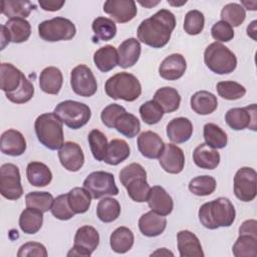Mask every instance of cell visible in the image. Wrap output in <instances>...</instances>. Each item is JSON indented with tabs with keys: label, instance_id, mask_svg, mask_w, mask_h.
Segmentation results:
<instances>
[{
	"label": "cell",
	"instance_id": "1",
	"mask_svg": "<svg viewBox=\"0 0 257 257\" xmlns=\"http://www.w3.org/2000/svg\"><path fill=\"white\" fill-rule=\"evenodd\" d=\"M175 26V15L167 9H161L141 22L137 30L138 39L153 48H162L170 41Z\"/></svg>",
	"mask_w": 257,
	"mask_h": 257
},
{
	"label": "cell",
	"instance_id": "2",
	"mask_svg": "<svg viewBox=\"0 0 257 257\" xmlns=\"http://www.w3.org/2000/svg\"><path fill=\"white\" fill-rule=\"evenodd\" d=\"M201 224L210 230L219 227H230L236 217V211L228 198L219 197L203 204L198 212Z\"/></svg>",
	"mask_w": 257,
	"mask_h": 257
},
{
	"label": "cell",
	"instance_id": "3",
	"mask_svg": "<svg viewBox=\"0 0 257 257\" xmlns=\"http://www.w3.org/2000/svg\"><path fill=\"white\" fill-rule=\"evenodd\" d=\"M119 181L133 201L147 202L151 187L147 182V172L141 164L132 163L125 166L119 172Z\"/></svg>",
	"mask_w": 257,
	"mask_h": 257
},
{
	"label": "cell",
	"instance_id": "4",
	"mask_svg": "<svg viewBox=\"0 0 257 257\" xmlns=\"http://www.w3.org/2000/svg\"><path fill=\"white\" fill-rule=\"evenodd\" d=\"M62 123L59 117L53 112L40 114L34 122L37 140L49 150H59L64 144Z\"/></svg>",
	"mask_w": 257,
	"mask_h": 257
},
{
	"label": "cell",
	"instance_id": "5",
	"mask_svg": "<svg viewBox=\"0 0 257 257\" xmlns=\"http://www.w3.org/2000/svg\"><path fill=\"white\" fill-rule=\"evenodd\" d=\"M104 90L107 96L112 99L135 101L142 93V85L134 74L118 72L106 80Z\"/></svg>",
	"mask_w": 257,
	"mask_h": 257
},
{
	"label": "cell",
	"instance_id": "6",
	"mask_svg": "<svg viewBox=\"0 0 257 257\" xmlns=\"http://www.w3.org/2000/svg\"><path fill=\"white\" fill-rule=\"evenodd\" d=\"M206 66L216 74H229L237 67L236 55L220 42H213L204 52Z\"/></svg>",
	"mask_w": 257,
	"mask_h": 257
},
{
	"label": "cell",
	"instance_id": "7",
	"mask_svg": "<svg viewBox=\"0 0 257 257\" xmlns=\"http://www.w3.org/2000/svg\"><path fill=\"white\" fill-rule=\"evenodd\" d=\"M53 113L66 126L72 130H78L84 126L91 116V110L87 104L70 99L59 102L55 106Z\"/></svg>",
	"mask_w": 257,
	"mask_h": 257
},
{
	"label": "cell",
	"instance_id": "8",
	"mask_svg": "<svg viewBox=\"0 0 257 257\" xmlns=\"http://www.w3.org/2000/svg\"><path fill=\"white\" fill-rule=\"evenodd\" d=\"M38 34L41 39L48 42L70 40L75 36L76 28L69 19L54 17L39 23Z\"/></svg>",
	"mask_w": 257,
	"mask_h": 257
},
{
	"label": "cell",
	"instance_id": "9",
	"mask_svg": "<svg viewBox=\"0 0 257 257\" xmlns=\"http://www.w3.org/2000/svg\"><path fill=\"white\" fill-rule=\"evenodd\" d=\"M83 187L90 193L93 199H100L105 196H116L118 194L114 176L104 171L90 173L83 181Z\"/></svg>",
	"mask_w": 257,
	"mask_h": 257
},
{
	"label": "cell",
	"instance_id": "10",
	"mask_svg": "<svg viewBox=\"0 0 257 257\" xmlns=\"http://www.w3.org/2000/svg\"><path fill=\"white\" fill-rule=\"evenodd\" d=\"M0 193L11 201L18 200L23 195L20 172L16 165L7 163L0 168Z\"/></svg>",
	"mask_w": 257,
	"mask_h": 257
},
{
	"label": "cell",
	"instance_id": "11",
	"mask_svg": "<svg viewBox=\"0 0 257 257\" xmlns=\"http://www.w3.org/2000/svg\"><path fill=\"white\" fill-rule=\"evenodd\" d=\"M99 244V234L92 226L84 225L77 229L74 235L72 248L68 251L67 257L81 256L89 257Z\"/></svg>",
	"mask_w": 257,
	"mask_h": 257
},
{
	"label": "cell",
	"instance_id": "12",
	"mask_svg": "<svg viewBox=\"0 0 257 257\" xmlns=\"http://www.w3.org/2000/svg\"><path fill=\"white\" fill-rule=\"evenodd\" d=\"M257 174L253 168L243 167L234 177V194L242 202H251L257 194Z\"/></svg>",
	"mask_w": 257,
	"mask_h": 257
},
{
	"label": "cell",
	"instance_id": "13",
	"mask_svg": "<svg viewBox=\"0 0 257 257\" xmlns=\"http://www.w3.org/2000/svg\"><path fill=\"white\" fill-rule=\"evenodd\" d=\"M70 85L77 95L83 97L92 96L97 90V82L94 74L85 64H79L71 70Z\"/></svg>",
	"mask_w": 257,
	"mask_h": 257
},
{
	"label": "cell",
	"instance_id": "14",
	"mask_svg": "<svg viewBox=\"0 0 257 257\" xmlns=\"http://www.w3.org/2000/svg\"><path fill=\"white\" fill-rule=\"evenodd\" d=\"M225 120L234 131H242L245 128L256 131V104L252 103L245 107L230 108L225 114Z\"/></svg>",
	"mask_w": 257,
	"mask_h": 257
},
{
	"label": "cell",
	"instance_id": "15",
	"mask_svg": "<svg viewBox=\"0 0 257 257\" xmlns=\"http://www.w3.org/2000/svg\"><path fill=\"white\" fill-rule=\"evenodd\" d=\"M103 11L117 23L133 20L137 13V5L133 0H107L103 4Z\"/></svg>",
	"mask_w": 257,
	"mask_h": 257
},
{
	"label": "cell",
	"instance_id": "16",
	"mask_svg": "<svg viewBox=\"0 0 257 257\" xmlns=\"http://www.w3.org/2000/svg\"><path fill=\"white\" fill-rule=\"evenodd\" d=\"M61 166L69 172L79 171L84 164V154L80 146L74 142H66L58 151Z\"/></svg>",
	"mask_w": 257,
	"mask_h": 257
},
{
	"label": "cell",
	"instance_id": "17",
	"mask_svg": "<svg viewBox=\"0 0 257 257\" xmlns=\"http://www.w3.org/2000/svg\"><path fill=\"white\" fill-rule=\"evenodd\" d=\"M162 169L169 174H180L185 166V155L181 148L174 144H165L159 157Z\"/></svg>",
	"mask_w": 257,
	"mask_h": 257
},
{
	"label": "cell",
	"instance_id": "18",
	"mask_svg": "<svg viewBox=\"0 0 257 257\" xmlns=\"http://www.w3.org/2000/svg\"><path fill=\"white\" fill-rule=\"evenodd\" d=\"M140 153L147 159H159L163 153L165 143L162 138L155 132H143L137 140Z\"/></svg>",
	"mask_w": 257,
	"mask_h": 257
},
{
	"label": "cell",
	"instance_id": "19",
	"mask_svg": "<svg viewBox=\"0 0 257 257\" xmlns=\"http://www.w3.org/2000/svg\"><path fill=\"white\" fill-rule=\"evenodd\" d=\"M187 68L185 57L180 53L167 56L159 66V74L166 80H177L181 78Z\"/></svg>",
	"mask_w": 257,
	"mask_h": 257
},
{
	"label": "cell",
	"instance_id": "20",
	"mask_svg": "<svg viewBox=\"0 0 257 257\" xmlns=\"http://www.w3.org/2000/svg\"><path fill=\"white\" fill-rule=\"evenodd\" d=\"M147 202L152 211L162 216L170 215L174 208L172 197L161 186H154L151 188Z\"/></svg>",
	"mask_w": 257,
	"mask_h": 257
},
{
	"label": "cell",
	"instance_id": "21",
	"mask_svg": "<svg viewBox=\"0 0 257 257\" xmlns=\"http://www.w3.org/2000/svg\"><path fill=\"white\" fill-rule=\"evenodd\" d=\"M0 149L5 155L19 157L26 151V140L19 131L7 130L1 136Z\"/></svg>",
	"mask_w": 257,
	"mask_h": 257
},
{
	"label": "cell",
	"instance_id": "22",
	"mask_svg": "<svg viewBox=\"0 0 257 257\" xmlns=\"http://www.w3.org/2000/svg\"><path fill=\"white\" fill-rule=\"evenodd\" d=\"M178 250L181 257H204L199 238L189 230H182L177 234Z\"/></svg>",
	"mask_w": 257,
	"mask_h": 257
},
{
	"label": "cell",
	"instance_id": "23",
	"mask_svg": "<svg viewBox=\"0 0 257 257\" xmlns=\"http://www.w3.org/2000/svg\"><path fill=\"white\" fill-rule=\"evenodd\" d=\"M167 227V219L154 211L143 214L139 219V229L144 236L157 237L161 235Z\"/></svg>",
	"mask_w": 257,
	"mask_h": 257
},
{
	"label": "cell",
	"instance_id": "24",
	"mask_svg": "<svg viewBox=\"0 0 257 257\" xmlns=\"http://www.w3.org/2000/svg\"><path fill=\"white\" fill-rule=\"evenodd\" d=\"M169 140L175 144H183L188 142L193 135V124L187 117H175L166 128Z\"/></svg>",
	"mask_w": 257,
	"mask_h": 257
},
{
	"label": "cell",
	"instance_id": "25",
	"mask_svg": "<svg viewBox=\"0 0 257 257\" xmlns=\"http://www.w3.org/2000/svg\"><path fill=\"white\" fill-rule=\"evenodd\" d=\"M142 46L137 38H128L121 42L117 49L118 66L121 68H128L134 66L141 56Z\"/></svg>",
	"mask_w": 257,
	"mask_h": 257
},
{
	"label": "cell",
	"instance_id": "26",
	"mask_svg": "<svg viewBox=\"0 0 257 257\" xmlns=\"http://www.w3.org/2000/svg\"><path fill=\"white\" fill-rule=\"evenodd\" d=\"M24 74L8 62H2L0 65V88L5 92L15 91L22 82Z\"/></svg>",
	"mask_w": 257,
	"mask_h": 257
},
{
	"label": "cell",
	"instance_id": "27",
	"mask_svg": "<svg viewBox=\"0 0 257 257\" xmlns=\"http://www.w3.org/2000/svg\"><path fill=\"white\" fill-rule=\"evenodd\" d=\"M63 76L59 68L55 66L45 67L39 75V87L48 94H57L62 86Z\"/></svg>",
	"mask_w": 257,
	"mask_h": 257
},
{
	"label": "cell",
	"instance_id": "28",
	"mask_svg": "<svg viewBox=\"0 0 257 257\" xmlns=\"http://www.w3.org/2000/svg\"><path fill=\"white\" fill-rule=\"evenodd\" d=\"M220 154L217 150L208 145L200 144L193 152V161L195 165L201 169L214 170L220 163Z\"/></svg>",
	"mask_w": 257,
	"mask_h": 257
},
{
	"label": "cell",
	"instance_id": "29",
	"mask_svg": "<svg viewBox=\"0 0 257 257\" xmlns=\"http://www.w3.org/2000/svg\"><path fill=\"white\" fill-rule=\"evenodd\" d=\"M153 100L160 105L165 113H171L180 107L181 95L176 88L164 86L155 92Z\"/></svg>",
	"mask_w": 257,
	"mask_h": 257
},
{
	"label": "cell",
	"instance_id": "30",
	"mask_svg": "<svg viewBox=\"0 0 257 257\" xmlns=\"http://www.w3.org/2000/svg\"><path fill=\"white\" fill-rule=\"evenodd\" d=\"M191 108L198 114L207 115L211 114L217 109L218 100L217 96L207 90H200L195 92L190 99Z\"/></svg>",
	"mask_w": 257,
	"mask_h": 257
},
{
	"label": "cell",
	"instance_id": "31",
	"mask_svg": "<svg viewBox=\"0 0 257 257\" xmlns=\"http://www.w3.org/2000/svg\"><path fill=\"white\" fill-rule=\"evenodd\" d=\"M26 177L28 182L34 187H46L52 181L50 169L43 163L31 162L26 168Z\"/></svg>",
	"mask_w": 257,
	"mask_h": 257
},
{
	"label": "cell",
	"instance_id": "32",
	"mask_svg": "<svg viewBox=\"0 0 257 257\" xmlns=\"http://www.w3.org/2000/svg\"><path fill=\"white\" fill-rule=\"evenodd\" d=\"M36 8L35 4L27 0H3L1 2V13L12 18H26Z\"/></svg>",
	"mask_w": 257,
	"mask_h": 257
},
{
	"label": "cell",
	"instance_id": "33",
	"mask_svg": "<svg viewBox=\"0 0 257 257\" xmlns=\"http://www.w3.org/2000/svg\"><path fill=\"white\" fill-rule=\"evenodd\" d=\"M135 237L131 229L124 226L116 228L109 237V245L113 252L123 254L130 251L134 245Z\"/></svg>",
	"mask_w": 257,
	"mask_h": 257
},
{
	"label": "cell",
	"instance_id": "34",
	"mask_svg": "<svg viewBox=\"0 0 257 257\" xmlns=\"http://www.w3.org/2000/svg\"><path fill=\"white\" fill-rule=\"evenodd\" d=\"M93 62L101 72H108L118 64L117 50L112 45H105L93 54Z\"/></svg>",
	"mask_w": 257,
	"mask_h": 257
},
{
	"label": "cell",
	"instance_id": "35",
	"mask_svg": "<svg viewBox=\"0 0 257 257\" xmlns=\"http://www.w3.org/2000/svg\"><path fill=\"white\" fill-rule=\"evenodd\" d=\"M131 155V149L128 144L119 139L111 140L108 143L104 163L110 166H117L125 161Z\"/></svg>",
	"mask_w": 257,
	"mask_h": 257
},
{
	"label": "cell",
	"instance_id": "36",
	"mask_svg": "<svg viewBox=\"0 0 257 257\" xmlns=\"http://www.w3.org/2000/svg\"><path fill=\"white\" fill-rule=\"evenodd\" d=\"M43 224V213L37 209L26 208L19 217V227L25 234L37 233Z\"/></svg>",
	"mask_w": 257,
	"mask_h": 257
},
{
	"label": "cell",
	"instance_id": "37",
	"mask_svg": "<svg viewBox=\"0 0 257 257\" xmlns=\"http://www.w3.org/2000/svg\"><path fill=\"white\" fill-rule=\"evenodd\" d=\"M91 195L83 187H75L67 193V200L70 209L74 214L85 213L91 204Z\"/></svg>",
	"mask_w": 257,
	"mask_h": 257
},
{
	"label": "cell",
	"instance_id": "38",
	"mask_svg": "<svg viewBox=\"0 0 257 257\" xmlns=\"http://www.w3.org/2000/svg\"><path fill=\"white\" fill-rule=\"evenodd\" d=\"M4 25L9 33L10 40L13 43L25 42L31 34V25L24 18L9 19Z\"/></svg>",
	"mask_w": 257,
	"mask_h": 257
},
{
	"label": "cell",
	"instance_id": "39",
	"mask_svg": "<svg viewBox=\"0 0 257 257\" xmlns=\"http://www.w3.org/2000/svg\"><path fill=\"white\" fill-rule=\"evenodd\" d=\"M91 28L94 33L92 37L94 42H97L98 40L108 41L116 34V25L114 21L107 17L95 18L91 24Z\"/></svg>",
	"mask_w": 257,
	"mask_h": 257
},
{
	"label": "cell",
	"instance_id": "40",
	"mask_svg": "<svg viewBox=\"0 0 257 257\" xmlns=\"http://www.w3.org/2000/svg\"><path fill=\"white\" fill-rule=\"evenodd\" d=\"M235 257H256L257 256V235L239 234L232 248Z\"/></svg>",
	"mask_w": 257,
	"mask_h": 257
},
{
	"label": "cell",
	"instance_id": "41",
	"mask_svg": "<svg viewBox=\"0 0 257 257\" xmlns=\"http://www.w3.org/2000/svg\"><path fill=\"white\" fill-rule=\"evenodd\" d=\"M120 214V205L117 200L104 197L96 206V216L103 223H110L115 221Z\"/></svg>",
	"mask_w": 257,
	"mask_h": 257
},
{
	"label": "cell",
	"instance_id": "42",
	"mask_svg": "<svg viewBox=\"0 0 257 257\" xmlns=\"http://www.w3.org/2000/svg\"><path fill=\"white\" fill-rule=\"evenodd\" d=\"M203 136H204L205 144L215 150L224 149L227 146V143H228L227 134L216 123H213V122L206 123L204 125Z\"/></svg>",
	"mask_w": 257,
	"mask_h": 257
},
{
	"label": "cell",
	"instance_id": "43",
	"mask_svg": "<svg viewBox=\"0 0 257 257\" xmlns=\"http://www.w3.org/2000/svg\"><path fill=\"white\" fill-rule=\"evenodd\" d=\"M114 128L122 136L133 139L140 133L141 122L135 114L125 111L115 120Z\"/></svg>",
	"mask_w": 257,
	"mask_h": 257
},
{
	"label": "cell",
	"instance_id": "44",
	"mask_svg": "<svg viewBox=\"0 0 257 257\" xmlns=\"http://www.w3.org/2000/svg\"><path fill=\"white\" fill-rule=\"evenodd\" d=\"M89 148L93 158L98 162H103L107 151V139L103 133L98 130H92L87 137Z\"/></svg>",
	"mask_w": 257,
	"mask_h": 257
},
{
	"label": "cell",
	"instance_id": "45",
	"mask_svg": "<svg viewBox=\"0 0 257 257\" xmlns=\"http://www.w3.org/2000/svg\"><path fill=\"white\" fill-rule=\"evenodd\" d=\"M216 180L212 176L203 175L192 179L188 185L191 193L196 196H209L216 190Z\"/></svg>",
	"mask_w": 257,
	"mask_h": 257
},
{
	"label": "cell",
	"instance_id": "46",
	"mask_svg": "<svg viewBox=\"0 0 257 257\" xmlns=\"http://www.w3.org/2000/svg\"><path fill=\"white\" fill-rule=\"evenodd\" d=\"M26 207L33 208L41 211L42 213L48 212L51 209L54 198L48 192H30L25 196Z\"/></svg>",
	"mask_w": 257,
	"mask_h": 257
},
{
	"label": "cell",
	"instance_id": "47",
	"mask_svg": "<svg viewBox=\"0 0 257 257\" xmlns=\"http://www.w3.org/2000/svg\"><path fill=\"white\" fill-rule=\"evenodd\" d=\"M221 18L232 27H238L244 22L246 11L238 3H228L221 10Z\"/></svg>",
	"mask_w": 257,
	"mask_h": 257
},
{
	"label": "cell",
	"instance_id": "48",
	"mask_svg": "<svg viewBox=\"0 0 257 257\" xmlns=\"http://www.w3.org/2000/svg\"><path fill=\"white\" fill-rule=\"evenodd\" d=\"M216 89L218 94L225 99L228 100H236L241 97H243L246 93V88L232 80H226V81H220L216 85Z\"/></svg>",
	"mask_w": 257,
	"mask_h": 257
},
{
	"label": "cell",
	"instance_id": "49",
	"mask_svg": "<svg viewBox=\"0 0 257 257\" xmlns=\"http://www.w3.org/2000/svg\"><path fill=\"white\" fill-rule=\"evenodd\" d=\"M5 94L7 99H9L11 102L16 104H22L29 101L33 97L34 86L24 75L21 85L15 91L7 92Z\"/></svg>",
	"mask_w": 257,
	"mask_h": 257
},
{
	"label": "cell",
	"instance_id": "50",
	"mask_svg": "<svg viewBox=\"0 0 257 257\" xmlns=\"http://www.w3.org/2000/svg\"><path fill=\"white\" fill-rule=\"evenodd\" d=\"M205 25L204 14L199 10H190L184 20V30L189 35H198L200 34Z\"/></svg>",
	"mask_w": 257,
	"mask_h": 257
},
{
	"label": "cell",
	"instance_id": "51",
	"mask_svg": "<svg viewBox=\"0 0 257 257\" xmlns=\"http://www.w3.org/2000/svg\"><path fill=\"white\" fill-rule=\"evenodd\" d=\"M139 111L144 122L150 125L158 123L163 118V115L165 113L160 105L157 104L153 99L143 103L140 106Z\"/></svg>",
	"mask_w": 257,
	"mask_h": 257
},
{
	"label": "cell",
	"instance_id": "52",
	"mask_svg": "<svg viewBox=\"0 0 257 257\" xmlns=\"http://www.w3.org/2000/svg\"><path fill=\"white\" fill-rule=\"evenodd\" d=\"M51 214L58 220L66 221L74 217V213L69 207L68 200H67V194L59 195L56 197L53 201V204L51 206Z\"/></svg>",
	"mask_w": 257,
	"mask_h": 257
},
{
	"label": "cell",
	"instance_id": "53",
	"mask_svg": "<svg viewBox=\"0 0 257 257\" xmlns=\"http://www.w3.org/2000/svg\"><path fill=\"white\" fill-rule=\"evenodd\" d=\"M211 35L216 42H229L234 38V30L227 22L220 20L212 26Z\"/></svg>",
	"mask_w": 257,
	"mask_h": 257
},
{
	"label": "cell",
	"instance_id": "54",
	"mask_svg": "<svg viewBox=\"0 0 257 257\" xmlns=\"http://www.w3.org/2000/svg\"><path fill=\"white\" fill-rule=\"evenodd\" d=\"M125 108L117 103H110L106 105L100 113V118L102 123L109 127V128H114V122L117 119V117L125 112Z\"/></svg>",
	"mask_w": 257,
	"mask_h": 257
},
{
	"label": "cell",
	"instance_id": "55",
	"mask_svg": "<svg viewBox=\"0 0 257 257\" xmlns=\"http://www.w3.org/2000/svg\"><path fill=\"white\" fill-rule=\"evenodd\" d=\"M18 257H46L47 256V251L46 248L43 244L38 243V242H27L23 244L18 252H17Z\"/></svg>",
	"mask_w": 257,
	"mask_h": 257
},
{
	"label": "cell",
	"instance_id": "56",
	"mask_svg": "<svg viewBox=\"0 0 257 257\" xmlns=\"http://www.w3.org/2000/svg\"><path fill=\"white\" fill-rule=\"evenodd\" d=\"M65 1H54V0H48V1H38L39 6L45 10V11H50V12H54V11H58L62 8V6L64 5Z\"/></svg>",
	"mask_w": 257,
	"mask_h": 257
},
{
	"label": "cell",
	"instance_id": "57",
	"mask_svg": "<svg viewBox=\"0 0 257 257\" xmlns=\"http://www.w3.org/2000/svg\"><path fill=\"white\" fill-rule=\"evenodd\" d=\"M256 225L257 222L254 219L246 220L242 223V225L239 228V234H251V235H257L256 231Z\"/></svg>",
	"mask_w": 257,
	"mask_h": 257
},
{
	"label": "cell",
	"instance_id": "58",
	"mask_svg": "<svg viewBox=\"0 0 257 257\" xmlns=\"http://www.w3.org/2000/svg\"><path fill=\"white\" fill-rule=\"evenodd\" d=\"M1 50H3L7 44H9L11 42L10 40V36H9V33L5 27V25H1Z\"/></svg>",
	"mask_w": 257,
	"mask_h": 257
},
{
	"label": "cell",
	"instance_id": "59",
	"mask_svg": "<svg viewBox=\"0 0 257 257\" xmlns=\"http://www.w3.org/2000/svg\"><path fill=\"white\" fill-rule=\"evenodd\" d=\"M256 23L257 21L256 20H253L247 27V35L250 36L253 40H256Z\"/></svg>",
	"mask_w": 257,
	"mask_h": 257
},
{
	"label": "cell",
	"instance_id": "60",
	"mask_svg": "<svg viewBox=\"0 0 257 257\" xmlns=\"http://www.w3.org/2000/svg\"><path fill=\"white\" fill-rule=\"evenodd\" d=\"M169 255L174 256V253L168 250L167 248H160L151 254V256H169Z\"/></svg>",
	"mask_w": 257,
	"mask_h": 257
},
{
	"label": "cell",
	"instance_id": "61",
	"mask_svg": "<svg viewBox=\"0 0 257 257\" xmlns=\"http://www.w3.org/2000/svg\"><path fill=\"white\" fill-rule=\"evenodd\" d=\"M240 5H241V6L244 5V6H245L244 9L246 8V9L251 10V11H255V10L257 9V2H256V1H250V2H248V1H242Z\"/></svg>",
	"mask_w": 257,
	"mask_h": 257
},
{
	"label": "cell",
	"instance_id": "62",
	"mask_svg": "<svg viewBox=\"0 0 257 257\" xmlns=\"http://www.w3.org/2000/svg\"><path fill=\"white\" fill-rule=\"evenodd\" d=\"M142 6H144L145 8H153L154 6L158 5L160 3V1H152V0H147V1H138Z\"/></svg>",
	"mask_w": 257,
	"mask_h": 257
},
{
	"label": "cell",
	"instance_id": "63",
	"mask_svg": "<svg viewBox=\"0 0 257 257\" xmlns=\"http://www.w3.org/2000/svg\"><path fill=\"white\" fill-rule=\"evenodd\" d=\"M168 3L170 4V5H172V6H182V5H184V4H186L187 3V1L185 0V1H182V2H174V1H171V0H168Z\"/></svg>",
	"mask_w": 257,
	"mask_h": 257
}]
</instances>
